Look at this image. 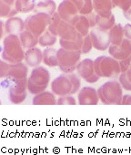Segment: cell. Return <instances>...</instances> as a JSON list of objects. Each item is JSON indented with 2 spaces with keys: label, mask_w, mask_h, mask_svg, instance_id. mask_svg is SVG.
Masks as SVG:
<instances>
[{
  "label": "cell",
  "mask_w": 131,
  "mask_h": 155,
  "mask_svg": "<svg viewBox=\"0 0 131 155\" xmlns=\"http://www.w3.org/2000/svg\"><path fill=\"white\" fill-rule=\"evenodd\" d=\"M25 50L20 42L19 37L17 35H7L3 41L2 59L15 64L22 62L25 58Z\"/></svg>",
  "instance_id": "1"
},
{
  "label": "cell",
  "mask_w": 131,
  "mask_h": 155,
  "mask_svg": "<svg viewBox=\"0 0 131 155\" xmlns=\"http://www.w3.org/2000/svg\"><path fill=\"white\" fill-rule=\"evenodd\" d=\"M99 100L106 105H119L123 98V88L119 81H109L97 90Z\"/></svg>",
  "instance_id": "2"
},
{
  "label": "cell",
  "mask_w": 131,
  "mask_h": 155,
  "mask_svg": "<svg viewBox=\"0 0 131 155\" xmlns=\"http://www.w3.org/2000/svg\"><path fill=\"white\" fill-rule=\"evenodd\" d=\"M94 68L96 74H97L100 78L114 79V78L119 77L121 74L119 61L111 56L97 57L94 60Z\"/></svg>",
  "instance_id": "3"
},
{
  "label": "cell",
  "mask_w": 131,
  "mask_h": 155,
  "mask_svg": "<svg viewBox=\"0 0 131 155\" xmlns=\"http://www.w3.org/2000/svg\"><path fill=\"white\" fill-rule=\"evenodd\" d=\"M81 55V51H72L60 48L57 50L59 69L65 74L73 73L77 70V66L80 62Z\"/></svg>",
  "instance_id": "4"
},
{
  "label": "cell",
  "mask_w": 131,
  "mask_h": 155,
  "mask_svg": "<svg viewBox=\"0 0 131 155\" xmlns=\"http://www.w3.org/2000/svg\"><path fill=\"white\" fill-rule=\"evenodd\" d=\"M51 17L44 13H35L25 19L26 29L33 33L37 37H40L47 30Z\"/></svg>",
  "instance_id": "5"
},
{
  "label": "cell",
  "mask_w": 131,
  "mask_h": 155,
  "mask_svg": "<svg viewBox=\"0 0 131 155\" xmlns=\"http://www.w3.org/2000/svg\"><path fill=\"white\" fill-rule=\"evenodd\" d=\"M89 37L93 45V48L99 51H105L108 49L111 45L109 31L103 30L97 27L93 28L89 32Z\"/></svg>",
  "instance_id": "6"
},
{
  "label": "cell",
  "mask_w": 131,
  "mask_h": 155,
  "mask_svg": "<svg viewBox=\"0 0 131 155\" xmlns=\"http://www.w3.org/2000/svg\"><path fill=\"white\" fill-rule=\"evenodd\" d=\"M71 91L72 83L68 74L63 73L59 75L51 82V91L58 97L70 95Z\"/></svg>",
  "instance_id": "7"
},
{
  "label": "cell",
  "mask_w": 131,
  "mask_h": 155,
  "mask_svg": "<svg viewBox=\"0 0 131 155\" xmlns=\"http://www.w3.org/2000/svg\"><path fill=\"white\" fill-rule=\"evenodd\" d=\"M56 12L59 14L62 20L70 23L72 19L79 14V9L70 0H63L58 5Z\"/></svg>",
  "instance_id": "8"
},
{
  "label": "cell",
  "mask_w": 131,
  "mask_h": 155,
  "mask_svg": "<svg viewBox=\"0 0 131 155\" xmlns=\"http://www.w3.org/2000/svg\"><path fill=\"white\" fill-rule=\"evenodd\" d=\"M108 52L111 57L117 60H122L131 55V40L124 38L120 45H110Z\"/></svg>",
  "instance_id": "9"
},
{
  "label": "cell",
  "mask_w": 131,
  "mask_h": 155,
  "mask_svg": "<svg viewBox=\"0 0 131 155\" xmlns=\"http://www.w3.org/2000/svg\"><path fill=\"white\" fill-rule=\"evenodd\" d=\"M99 101L97 91L92 87H84L78 91V103L79 105H97Z\"/></svg>",
  "instance_id": "10"
},
{
  "label": "cell",
  "mask_w": 131,
  "mask_h": 155,
  "mask_svg": "<svg viewBox=\"0 0 131 155\" xmlns=\"http://www.w3.org/2000/svg\"><path fill=\"white\" fill-rule=\"evenodd\" d=\"M29 80L38 86L47 87L50 82V73L46 68L38 66L37 68H34L31 71Z\"/></svg>",
  "instance_id": "11"
},
{
  "label": "cell",
  "mask_w": 131,
  "mask_h": 155,
  "mask_svg": "<svg viewBox=\"0 0 131 155\" xmlns=\"http://www.w3.org/2000/svg\"><path fill=\"white\" fill-rule=\"evenodd\" d=\"M78 32L76 28L69 22L62 20L57 28V37L63 40H75L78 38Z\"/></svg>",
  "instance_id": "12"
},
{
  "label": "cell",
  "mask_w": 131,
  "mask_h": 155,
  "mask_svg": "<svg viewBox=\"0 0 131 155\" xmlns=\"http://www.w3.org/2000/svg\"><path fill=\"white\" fill-rule=\"evenodd\" d=\"M24 62L29 68H37L40 66L43 62V51L37 47L27 49L25 52Z\"/></svg>",
  "instance_id": "13"
},
{
  "label": "cell",
  "mask_w": 131,
  "mask_h": 155,
  "mask_svg": "<svg viewBox=\"0 0 131 155\" xmlns=\"http://www.w3.org/2000/svg\"><path fill=\"white\" fill-rule=\"evenodd\" d=\"M5 27H6L7 35L19 36L26 29L25 20H23L21 18L18 17H13L8 18V20L5 22Z\"/></svg>",
  "instance_id": "14"
},
{
  "label": "cell",
  "mask_w": 131,
  "mask_h": 155,
  "mask_svg": "<svg viewBox=\"0 0 131 155\" xmlns=\"http://www.w3.org/2000/svg\"><path fill=\"white\" fill-rule=\"evenodd\" d=\"M93 8L96 14L108 18L112 15V9L114 8L112 0H92Z\"/></svg>",
  "instance_id": "15"
},
{
  "label": "cell",
  "mask_w": 131,
  "mask_h": 155,
  "mask_svg": "<svg viewBox=\"0 0 131 155\" xmlns=\"http://www.w3.org/2000/svg\"><path fill=\"white\" fill-rule=\"evenodd\" d=\"M77 72L81 79L85 81L88 80L96 73L94 68V60L90 58H85L81 60L77 66Z\"/></svg>",
  "instance_id": "16"
},
{
  "label": "cell",
  "mask_w": 131,
  "mask_h": 155,
  "mask_svg": "<svg viewBox=\"0 0 131 155\" xmlns=\"http://www.w3.org/2000/svg\"><path fill=\"white\" fill-rule=\"evenodd\" d=\"M28 75V67L25 62H18L15 64L10 63L8 79H26Z\"/></svg>",
  "instance_id": "17"
},
{
  "label": "cell",
  "mask_w": 131,
  "mask_h": 155,
  "mask_svg": "<svg viewBox=\"0 0 131 155\" xmlns=\"http://www.w3.org/2000/svg\"><path fill=\"white\" fill-rule=\"evenodd\" d=\"M77 29V31L82 36H87L89 34V29L91 28L90 22L86 15H78L70 22Z\"/></svg>",
  "instance_id": "18"
},
{
  "label": "cell",
  "mask_w": 131,
  "mask_h": 155,
  "mask_svg": "<svg viewBox=\"0 0 131 155\" xmlns=\"http://www.w3.org/2000/svg\"><path fill=\"white\" fill-rule=\"evenodd\" d=\"M32 103L33 105H56L57 103V100L52 91H45L37 95H35Z\"/></svg>",
  "instance_id": "19"
},
{
  "label": "cell",
  "mask_w": 131,
  "mask_h": 155,
  "mask_svg": "<svg viewBox=\"0 0 131 155\" xmlns=\"http://www.w3.org/2000/svg\"><path fill=\"white\" fill-rule=\"evenodd\" d=\"M57 7L54 0H43L36 5L34 11L36 13H44L52 17L56 12Z\"/></svg>",
  "instance_id": "20"
},
{
  "label": "cell",
  "mask_w": 131,
  "mask_h": 155,
  "mask_svg": "<svg viewBox=\"0 0 131 155\" xmlns=\"http://www.w3.org/2000/svg\"><path fill=\"white\" fill-rule=\"evenodd\" d=\"M18 37H19L20 42H21L24 49H26V50L35 48L38 44V37L35 36L33 33H31L30 31H28L27 29H25Z\"/></svg>",
  "instance_id": "21"
},
{
  "label": "cell",
  "mask_w": 131,
  "mask_h": 155,
  "mask_svg": "<svg viewBox=\"0 0 131 155\" xmlns=\"http://www.w3.org/2000/svg\"><path fill=\"white\" fill-rule=\"evenodd\" d=\"M43 63L49 68L58 67L57 50L53 48H46L43 51Z\"/></svg>",
  "instance_id": "22"
},
{
  "label": "cell",
  "mask_w": 131,
  "mask_h": 155,
  "mask_svg": "<svg viewBox=\"0 0 131 155\" xmlns=\"http://www.w3.org/2000/svg\"><path fill=\"white\" fill-rule=\"evenodd\" d=\"M83 39L84 36L78 33V38L75 40H63L59 39V44L61 48L68 49V50H72V51H80L83 44Z\"/></svg>",
  "instance_id": "23"
},
{
  "label": "cell",
  "mask_w": 131,
  "mask_h": 155,
  "mask_svg": "<svg viewBox=\"0 0 131 155\" xmlns=\"http://www.w3.org/2000/svg\"><path fill=\"white\" fill-rule=\"evenodd\" d=\"M109 38L111 45H120L121 42L125 38L124 34V28L120 24H116L110 30H109Z\"/></svg>",
  "instance_id": "24"
},
{
  "label": "cell",
  "mask_w": 131,
  "mask_h": 155,
  "mask_svg": "<svg viewBox=\"0 0 131 155\" xmlns=\"http://www.w3.org/2000/svg\"><path fill=\"white\" fill-rule=\"evenodd\" d=\"M11 85L9 86V91L15 93H25L27 92L28 87V79H10Z\"/></svg>",
  "instance_id": "25"
},
{
  "label": "cell",
  "mask_w": 131,
  "mask_h": 155,
  "mask_svg": "<svg viewBox=\"0 0 131 155\" xmlns=\"http://www.w3.org/2000/svg\"><path fill=\"white\" fill-rule=\"evenodd\" d=\"M96 23H97L96 27H97V28H101L103 30L109 31L116 25L115 16L112 14L108 18H104V17H101V16L97 14V16H96Z\"/></svg>",
  "instance_id": "26"
},
{
  "label": "cell",
  "mask_w": 131,
  "mask_h": 155,
  "mask_svg": "<svg viewBox=\"0 0 131 155\" xmlns=\"http://www.w3.org/2000/svg\"><path fill=\"white\" fill-rule=\"evenodd\" d=\"M15 6L19 13L27 14L34 11L36 8V1L35 0H16Z\"/></svg>",
  "instance_id": "27"
},
{
  "label": "cell",
  "mask_w": 131,
  "mask_h": 155,
  "mask_svg": "<svg viewBox=\"0 0 131 155\" xmlns=\"http://www.w3.org/2000/svg\"><path fill=\"white\" fill-rule=\"evenodd\" d=\"M56 41H57L56 36H55L48 30H46L38 38V44L42 48H51L56 43Z\"/></svg>",
  "instance_id": "28"
},
{
  "label": "cell",
  "mask_w": 131,
  "mask_h": 155,
  "mask_svg": "<svg viewBox=\"0 0 131 155\" xmlns=\"http://www.w3.org/2000/svg\"><path fill=\"white\" fill-rule=\"evenodd\" d=\"M19 12L16 8V6H10L2 0H0V17L3 18H10L13 17H16Z\"/></svg>",
  "instance_id": "29"
},
{
  "label": "cell",
  "mask_w": 131,
  "mask_h": 155,
  "mask_svg": "<svg viewBox=\"0 0 131 155\" xmlns=\"http://www.w3.org/2000/svg\"><path fill=\"white\" fill-rule=\"evenodd\" d=\"M61 21H62V19H61L59 14L57 12H56L51 17V19H50V22H49L47 30L50 31L52 34H54L55 36L57 37V28H58V26H59V24H60Z\"/></svg>",
  "instance_id": "30"
},
{
  "label": "cell",
  "mask_w": 131,
  "mask_h": 155,
  "mask_svg": "<svg viewBox=\"0 0 131 155\" xmlns=\"http://www.w3.org/2000/svg\"><path fill=\"white\" fill-rule=\"evenodd\" d=\"M68 76L72 83V91H71L70 95H74L80 91V87H81V80L80 79L81 78L78 76V74H76L74 72L68 74Z\"/></svg>",
  "instance_id": "31"
},
{
  "label": "cell",
  "mask_w": 131,
  "mask_h": 155,
  "mask_svg": "<svg viewBox=\"0 0 131 155\" xmlns=\"http://www.w3.org/2000/svg\"><path fill=\"white\" fill-rule=\"evenodd\" d=\"M8 95H9V100H10L11 103H13L15 105H18V104L23 103L26 101V99L27 97V92L18 94V93H15V92L9 91Z\"/></svg>",
  "instance_id": "32"
},
{
  "label": "cell",
  "mask_w": 131,
  "mask_h": 155,
  "mask_svg": "<svg viewBox=\"0 0 131 155\" xmlns=\"http://www.w3.org/2000/svg\"><path fill=\"white\" fill-rule=\"evenodd\" d=\"M46 86H38L37 84H35L32 81H30L28 79V87H27V91L30 94L32 95H37L43 91H45L46 90Z\"/></svg>",
  "instance_id": "33"
},
{
  "label": "cell",
  "mask_w": 131,
  "mask_h": 155,
  "mask_svg": "<svg viewBox=\"0 0 131 155\" xmlns=\"http://www.w3.org/2000/svg\"><path fill=\"white\" fill-rule=\"evenodd\" d=\"M78 102L72 95H67L59 97L57 100V105H76Z\"/></svg>",
  "instance_id": "34"
},
{
  "label": "cell",
  "mask_w": 131,
  "mask_h": 155,
  "mask_svg": "<svg viewBox=\"0 0 131 155\" xmlns=\"http://www.w3.org/2000/svg\"><path fill=\"white\" fill-rule=\"evenodd\" d=\"M114 8H118L122 12L126 11L131 7V0H112Z\"/></svg>",
  "instance_id": "35"
},
{
  "label": "cell",
  "mask_w": 131,
  "mask_h": 155,
  "mask_svg": "<svg viewBox=\"0 0 131 155\" xmlns=\"http://www.w3.org/2000/svg\"><path fill=\"white\" fill-rule=\"evenodd\" d=\"M93 48V45H92V42H91V39H90V37L89 35H87L84 37V39H83V44H82V48H81V53L82 54H88L91 51Z\"/></svg>",
  "instance_id": "36"
},
{
  "label": "cell",
  "mask_w": 131,
  "mask_h": 155,
  "mask_svg": "<svg viewBox=\"0 0 131 155\" xmlns=\"http://www.w3.org/2000/svg\"><path fill=\"white\" fill-rule=\"evenodd\" d=\"M118 81H119V83L121 84L123 90L127 91H131V82L128 81V79L126 78V72H125V73H121V74L119 75Z\"/></svg>",
  "instance_id": "37"
},
{
  "label": "cell",
  "mask_w": 131,
  "mask_h": 155,
  "mask_svg": "<svg viewBox=\"0 0 131 155\" xmlns=\"http://www.w3.org/2000/svg\"><path fill=\"white\" fill-rule=\"evenodd\" d=\"M94 10L93 1L92 0H84V5L81 10L79 11V15H88L92 13Z\"/></svg>",
  "instance_id": "38"
},
{
  "label": "cell",
  "mask_w": 131,
  "mask_h": 155,
  "mask_svg": "<svg viewBox=\"0 0 131 155\" xmlns=\"http://www.w3.org/2000/svg\"><path fill=\"white\" fill-rule=\"evenodd\" d=\"M9 67H10V63L5 61L4 59H1V61H0V78L1 79L8 78Z\"/></svg>",
  "instance_id": "39"
},
{
  "label": "cell",
  "mask_w": 131,
  "mask_h": 155,
  "mask_svg": "<svg viewBox=\"0 0 131 155\" xmlns=\"http://www.w3.org/2000/svg\"><path fill=\"white\" fill-rule=\"evenodd\" d=\"M131 65V55L122 60H119V66H120V69H121V73H125L126 72V70L129 68Z\"/></svg>",
  "instance_id": "40"
},
{
  "label": "cell",
  "mask_w": 131,
  "mask_h": 155,
  "mask_svg": "<svg viewBox=\"0 0 131 155\" xmlns=\"http://www.w3.org/2000/svg\"><path fill=\"white\" fill-rule=\"evenodd\" d=\"M124 34L125 38L131 40V24H126L124 27Z\"/></svg>",
  "instance_id": "41"
},
{
  "label": "cell",
  "mask_w": 131,
  "mask_h": 155,
  "mask_svg": "<svg viewBox=\"0 0 131 155\" xmlns=\"http://www.w3.org/2000/svg\"><path fill=\"white\" fill-rule=\"evenodd\" d=\"M121 104L122 105H131V95H129V94L123 95Z\"/></svg>",
  "instance_id": "42"
},
{
  "label": "cell",
  "mask_w": 131,
  "mask_h": 155,
  "mask_svg": "<svg viewBox=\"0 0 131 155\" xmlns=\"http://www.w3.org/2000/svg\"><path fill=\"white\" fill-rule=\"evenodd\" d=\"M99 79H100V77L97 75V74H94L91 78H89L88 80H87L86 81L87 82H88V83H95V82H97L98 81H99Z\"/></svg>",
  "instance_id": "43"
},
{
  "label": "cell",
  "mask_w": 131,
  "mask_h": 155,
  "mask_svg": "<svg viewBox=\"0 0 131 155\" xmlns=\"http://www.w3.org/2000/svg\"><path fill=\"white\" fill-rule=\"evenodd\" d=\"M74 4H76V6L78 7V8L79 9V11L81 10V8H83L84 5V0H70Z\"/></svg>",
  "instance_id": "44"
},
{
  "label": "cell",
  "mask_w": 131,
  "mask_h": 155,
  "mask_svg": "<svg viewBox=\"0 0 131 155\" xmlns=\"http://www.w3.org/2000/svg\"><path fill=\"white\" fill-rule=\"evenodd\" d=\"M123 15H124V18L126 19H127L128 21L131 22V7L125 12H123Z\"/></svg>",
  "instance_id": "45"
},
{
  "label": "cell",
  "mask_w": 131,
  "mask_h": 155,
  "mask_svg": "<svg viewBox=\"0 0 131 155\" xmlns=\"http://www.w3.org/2000/svg\"><path fill=\"white\" fill-rule=\"evenodd\" d=\"M0 25H1V38H3L5 33H6V27H5V21H0Z\"/></svg>",
  "instance_id": "46"
},
{
  "label": "cell",
  "mask_w": 131,
  "mask_h": 155,
  "mask_svg": "<svg viewBox=\"0 0 131 155\" xmlns=\"http://www.w3.org/2000/svg\"><path fill=\"white\" fill-rule=\"evenodd\" d=\"M126 78L128 79V81L131 82V65H130L129 68L126 70Z\"/></svg>",
  "instance_id": "47"
},
{
  "label": "cell",
  "mask_w": 131,
  "mask_h": 155,
  "mask_svg": "<svg viewBox=\"0 0 131 155\" xmlns=\"http://www.w3.org/2000/svg\"><path fill=\"white\" fill-rule=\"evenodd\" d=\"M2 1L8 4V5H10V6H14L15 3H16V0H2Z\"/></svg>",
  "instance_id": "48"
}]
</instances>
